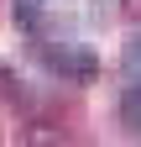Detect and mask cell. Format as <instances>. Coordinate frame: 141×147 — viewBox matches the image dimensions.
<instances>
[{
	"label": "cell",
	"instance_id": "3957f363",
	"mask_svg": "<svg viewBox=\"0 0 141 147\" xmlns=\"http://www.w3.org/2000/svg\"><path fill=\"white\" fill-rule=\"evenodd\" d=\"M0 100H11V105H26V84H21V74L0 63Z\"/></svg>",
	"mask_w": 141,
	"mask_h": 147
},
{
	"label": "cell",
	"instance_id": "7a4b0ae2",
	"mask_svg": "<svg viewBox=\"0 0 141 147\" xmlns=\"http://www.w3.org/2000/svg\"><path fill=\"white\" fill-rule=\"evenodd\" d=\"M115 116H120L126 131H141V79H126V89L115 100Z\"/></svg>",
	"mask_w": 141,
	"mask_h": 147
},
{
	"label": "cell",
	"instance_id": "277c9868",
	"mask_svg": "<svg viewBox=\"0 0 141 147\" xmlns=\"http://www.w3.org/2000/svg\"><path fill=\"white\" fill-rule=\"evenodd\" d=\"M11 16H16V26H21L26 37H37V32H42V11H37V5H31V0H21V5H16Z\"/></svg>",
	"mask_w": 141,
	"mask_h": 147
},
{
	"label": "cell",
	"instance_id": "5b68a950",
	"mask_svg": "<svg viewBox=\"0 0 141 147\" xmlns=\"http://www.w3.org/2000/svg\"><path fill=\"white\" fill-rule=\"evenodd\" d=\"M126 79H141V37L126 42Z\"/></svg>",
	"mask_w": 141,
	"mask_h": 147
},
{
	"label": "cell",
	"instance_id": "6da1fadb",
	"mask_svg": "<svg viewBox=\"0 0 141 147\" xmlns=\"http://www.w3.org/2000/svg\"><path fill=\"white\" fill-rule=\"evenodd\" d=\"M42 63H47V74H58V79H68V84H94L99 79L94 47H78V42H47Z\"/></svg>",
	"mask_w": 141,
	"mask_h": 147
}]
</instances>
